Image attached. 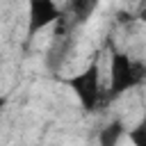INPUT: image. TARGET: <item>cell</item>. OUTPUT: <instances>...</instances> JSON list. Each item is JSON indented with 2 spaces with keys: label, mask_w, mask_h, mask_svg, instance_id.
I'll return each mask as SVG.
<instances>
[{
  "label": "cell",
  "mask_w": 146,
  "mask_h": 146,
  "mask_svg": "<svg viewBox=\"0 0 146 146\" xmlns=\"http://www.w3.org/2000/svg\"><path fill=\"white\" fill-rule=\"evenodd\" d=\"M66 84L73 89V94L80 100V107L84 112H94L100 100H103V89H100V68L98 64H89L87 68H82L80 73L71 75L66 80Z\"/></svg>",
  "instance_id": "2"
},
{
  "label": "cell",
  "mask_w": 146,
  "mask_h": 146,
  "mask_svg": "<svg viewBox=\"0 0 146 146\" xmlns=\"http://www.w3.org/2000/svg\"><path fill=\"white\" fill-rule=\"evenodd\" d=\"M146 68L139 59H132L130 55L114 50L112 59H110V87H107V98L116 100L119 96H123L125 91L139 87L144 82Z\"/></svg>",
  "instance_id": "1"
},
{
  "label": "cell",
  "mask_w": 146,
  "mask_h": 146,
  "mask_svg": "<svg viewBox=\"0 0 146 146\" xmlns=\"http://www.w3.org/2000/svg\"><path fill=\"white\" fill-rule=\"evenodd\" d=\"M59 18H62V11L55 0H30L27 2V34L30 36L57 23Z\"/></svg>",
  "instance_id": "3"
},
{
  "label": "cell",
  "mask_w": 146,
  "mask_h": 146,
  "mask_svg": "<svg viewBox=\"0 0 146 146\" xmlns=\"http://www.w3.org/2000/svg\"><path fill=\"white\" fill-rule=\"evenodd\" d=\"M125 135H128V139L132 141V146H146V139H144L146 125H144V123H137L132 130H125Z\"/></svg>",
  "instance_id": "6"
},
{
  "label": "cell",
  "mask_w": 146,
  "mask_h": 146,
  "mask_svg": "<svg viewBox=\"0 0 146 146\" xmlns=\"http://www.w3.org/2000/svg\"><path fill=\"white\" fill-rule=\"evenodd\" d=\"M96 2L98 0H68V11H71V16H75V21L82 23L96 9Z\"/></svg>",
  "instance_id": "5"
},
{
  "label": "cell",
  "mask_w": 146,
  "mask_h": 146,
  "mask_svg": "<svg viewBox=\"0 0 146 146\" xmlns=\"http://www.w3.org/2000/svg\"><path fill=\"white\" fill-rule=\"evenodd\" d=\"M5 105H7V98H5V96H0V116H2V110H5Z\"/></svg>",
  "instance_id": "7"
},
{
  "label": "cell",
  "mask_w": 146,
  "mask_h": 146,
  "mask_svg": "<svg viewBox=\"0 0 146 146\" xmlns=\"http://www.w3.org/2000/svg\"><path fill=\"white\" fill-rule=\"evenodd\" d=\"M125 123L123 121H110L100 132H98V146H119L121 139L125 137Z\"/></svg>",
  "instance_id": "4"
}]
</instances>
